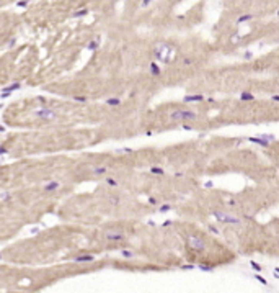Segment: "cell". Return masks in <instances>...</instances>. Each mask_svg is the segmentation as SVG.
Masks as SVG:
<instances>
[{
    "mask_svg": "<svg viewBox=\"0 0 279 293\" xmlns=\"http://www.w3.org/2000/svg\"><path fill=\"white\" fill-rule=\"evenodd\" d=\"M153 54H155V57L162 62H172L173 59L176 57L175 48L168 46V44H157L155 49H153Z\"/></svg>",
    "mask_w": 279,
    "mask_h": 293,
    "instance_id": "cell-1",
    "label": "cell"
},
{
    "mask_svg": "<svg viewBox=\"0 0 279 293\" xmlns=\"http://www.w3.org/2000/svg\"><path fill=\"white\" fill-rule=\"evenodd\" d=\"M172 120H183V121H188V120H196V113L194 111H188V110H176L172 113Z\"/></svg>",
    "mask_w": 279,
    "mask_h": 293,
    "instance_id": "cell-2",
    "label": "cell"
},
{
    "mask_svg": "<svg viewBox=\"0 0 279 293\" xmlns=\"http://www.w3.org/2000/svg\"><path fill=\"white\" fill-rule=\"evenodd\" d=\"M212 216H214L217 221H221V223H229V224H238V223H240V219H237L235 216L227 215V213H222V211H214Z\"/></svg>",
    "mask_w": 279,
    "mask_h": 293,
    "instance_id": "cell-3",
    "label": "cell"
},
{
    "mask_svg": "<svg viewBox=\"0 0 279 293\" xmlns=\"http://www.w3.org/2000/svg\"><path fill=\"white\" fill-rule=\"evenodd\" d=\"M188 246L194 251H203L204 249V241L198 236H188Z\"/></svg>",
    "mask_w": 279,
    "mask_h": 293,
    "instance_id": "cell-4",
    "label": "cell"
},
{
    "mask_svg": "<svg viewBox=\"0 0 279 293\" xmlns=\"http://www.w3.org/2000/svg\"><path fill=\"white\" fill-rule=\"evenodd\" d=\"M36 116L41 118V120H56L57 113L54 110H49V108H41V110L36 111Z\"/></svg>",
    "mask_w": 279,
    "mask_h": 293,
    "instance_id": "cell-5",
    "label": "cell"
},
{
    "mask_svg": "<svg viewBox=\"0 0 279 293\" xmlns=\"http://www.w3.org/2000/svg\"><path fill=\"white\" fill-rule=\"evenodd\" d=\"M104 236H106L108 241H123L124 239L123 231H108Z\"/></svg>",
    "mask_w": 279,
    "mask_h": 293,
    "instance_id": "cell-6",
    "label": "cell"
},
{
    "mask_svg": "<svg viewBox=\"0 0 279 293\" xmlns=\"http://www.w3.org/2000/svg\"><path fill=\"white\" fill-rule=\"evenodd\" d=\"M248 141H252V142H255V144H258V146H263V148H268V146H269V142L263 141V138H250Z\"/></svg>",
    "mask_w": 279,
    "mask_h": 293,
    "instance_id": "cell-7",
    "label": "cell"
},
{
    "mask_svg": "<svg viewBox=\"0 0 279 293\" xmlns=\"http://www.w3.org/2000/svg\"><path fill=\"white\" fill-rule=\"evenodd\" d=\"M204 97L203 95H186L184 97V102H203Z\"/></svg>",
    "mask_w": 279,
    "mask_h": 293,
    "instance_id": "cell-8",
    "label": "cell"
},
{
    "mask_svg": "<svg viewBox=\"0 0 279 293\" xmlns=\"http://www.w3.org/2000/svg\"><path fill=\"white\" fill-rule=\"evenodd\" d=\"M95 260V257L93 256H78V257H75V262H93Z\"/></svg>",
    "mask_w": 279,
    "mask_h": 293,
    "instance_id": "cell-9",
    "label": "cell"
},
{
    "mask_svg": "<svg viewBox=\"0 0 279 293\" xmlns=\"http://www.w3.org/2000/svg\"><path fill=\"white\" fill-rule=\"evenodd\" d=\"M59 188V182H49L44 185V192H54Z\"/></svg>",
    "mask_w": 279,
    "mask_h": 293,
    "instance_id": "cell-10",
    "label": "cell"
},
{
    "mask_svg": "<svg viewBox=\"0 0 279 293\" xmlns=\"http://www.w3.org/2000/svg\"><path fill=\"white\" fill-rule=\"evenodd\" d=\"M18 89H21V85H20V84H12V85L5 87V90H3V92H10V93H12L13 90H18Z\"/></svg>",
    "mask_w": 279,
    "mask_h": 293,
    "instance_id": "cell-11",
    "label": "cell"
},
{
    "mask_svg": "<svg viewBox=\"0 0 279 293\" xmlns=\"http://www.w3.org/2000/svg\"><path fill=\"white\" fill-rule=\"evenodd\" d=\"M252 18H253V15H250V13H248V15H243V16H240V18L237 20V23H245V22H250V20H252Z\"/></svg>",
    "mask_w": 279,
    "mask_h": 293,
    "instance_id": "cell-12",
    "label": "cell"
},
{
    "mask_svg": "<svg viewBox=\"0 0 279 293\" xmlns=\"http://www.w3.org/2000/svg\"><path fill=\"white\" fill-rule=\"evenodd\" d=\"M87 13H88V10H87V8H80L78 12L74 13V16H75V18H78V16H85Z\"/></svg>",
    "mask_w": 279,
    "mask_h": 293,
    "instance_id": "cell-13",
    "label": "cell"
},
{
    "mask_svg": "<svg viewBox=\"0 0 279 293\" xmlns=\"http://www.w3.org/2000/svg\"><path fill=\"white\" fill-rule=\"evenodd\" d=\"M108 105H111V107H116V105H119L121 103V100L119 98H108Z\"/></svg>",
    "mask_w": 279,
    "mask_h": 293,
    "instance_id": "cell-14",
    "label": "cell"
},
{
    "mask_svg": "<svg viewBox=\"0 0 279 293\" xmlns=\"http://www.w3.org/2000/svg\"><path fill=\"white\" fill-rule=\"evenodd\" d=\"M255 97L252 95V93H246V92H243L242 95H240V100H253Z\"/></svg>",
    "mask_w": 279,
    "mask_h": 293,
    "instance_id": "cell-15",
    "label": "cell"
},
{
    "mask_svg": "<svg viewBox=\"0 0 279 293\" xmlns=\"http://www.w3.org/2000/svg\"><path fill=\"white\" fill-rule=\"evenodd\" d=\"M150 69H152L153 75H158L160 74V69H158V66H157L155 62H152V64H150Z\"/></svg>",
    "mask_w": 279,
    "mask_h": 293,
    "instance_id": "cell-16",
    "label": "cell"
},
{
    "mask_svg": "<svg viewBox=\"0 0 279 293\" xmlns=\"http://www.w3.org/2000/svg\"><path fill=\"white\" fill-rule=\"evenodd\" d=\"M150 172L152 174H157V175H163V169H160V167H152Z\"/></svg>",
    "mask_w": 279,
    "mask_h": 293,
    "instance_id": "cell-17",
    "label": "cell"
},
{
    "mask_svg": "<svg viewBox=\"0 0 279 293\" xmlns=\"http://www.w3.org/2000/svg\"><path fill=\"white\" fill-rule=\"evenodd\" d=\"M93 172H95L96 175H100V174H104V172H106V167H96Z\"/></svg>",
    "mask_w": 279,
    "mask_h": 293,
    "instance_id": "cell-18",
    "label": "cell"
},
{
    "mask_svg": "<svg viewBox=\"0 0 279 293\" xmlns=\"http://www.w3.org/2000/svg\"><path fill=\"white\" fill-rule=\"evenodd\" d=\"M121 254H123V257H126V259H132V257H134V254L129 252V251H123Z\"/></svg>",
    "mask_w": 279,
    "mask_h": 293,
    "instance_id": "cell-19",
    "label": "cell"
},
{
    "mask_svg": "<svg viewBox=\"0 0 279 293\" xmlns=\"http://www.w3.org/2000/svg\"><path fill=\"white\" fill-rule=\"evenodd\" d=\"M106 183H108V185H111V187H116V185H118L116 180H114V179H110V177L106 179Z\"/></svg>",
    "mask_w": 279,
    "mask_h": 293,
    "instance_id": "cell-20",
    "label": "cell"
},
{
    "mask_svg": "<svg viewBox=\"0 0 279 293\" xmlns=\"http://www.w3.org/2000/svg\"><path fill=\"white\" fill-rule=\"evenodd\" d=\"M170 210H172V207H170V205H163V207H160V211H162V213L170 211Z\"/></svg>",
    "mask_w": 279,
    "mask_h": 293,
    "instance_id": "cell-21",
    "label": "cell"
},
{
    "mask_svg": "<svg viewBox=\"0 0 279 293\" xmlns=\"http://www.w3.org/2000/svg\"><path fill=\"white\" fill-rule=\"evenodd\" d=\"M250 265H252V267H253V268H255V270H256V272H260V270H261V267L258 265L256 262H253V260H252V262H250Z\"/></svg>",
    "mask_w": 279,
    "mask_h": 293,
    "instance_id": "cell-22",
    "label": "cell"
},
{
    "mask_svg": "<svg viewBox=\"0 0 279 293\" xmlns=\"http://www.w3.org/2000/svg\"><path fill=\"white\" fill-rule=\"evenodd\" d=\"M95 48H98V43H96V41H92V43L88 44V49H95Z\"/></svg>",
    "mask_w": 279,
    "mask_h": 293,
    "instance_id": "cell-23",
    "label": "cell"
},
{
    "mask_svg": "<svg viewBox=\"0 0 279 293\" xmlns=\"http://www.w3.org/2000/svg\"><path fill=\"white\" fill-rule=\"evenodd\" d=\"M199 268H201V270H206V272H211L212 270V267H209V265H199Z\"/></svg>",
    "mask_w": 279,
    "mask_h": 293,
    "instance_id": "cell-24",
    "label": "cell"
},
{
    "mask_svg": "<svg viewBox=\"0 0 279 293\" xmlns=\"http://www.w3.org/2000/svg\"><path fill=\"white\" fill-rule=\"evenodd\" d=\"M16 5H18V7H26V5H28V0H20Z\"/></svg>",
    "mask_w": 279,
    "mask_h": 293,
    "instance_id": "cell-25",
    "label": "cell"
},
{
    "mask_svg": "<svg viewBox=\"0 0 279 293\" xmlns=\"http://www.w3.org/2000/svg\"><path fill=\"white\" fill-rule=\"evenodd\" d=\"M181 268H183V270H191V268H194V265H191V264H188V265H183Z\"/></svg>",
    "mask_w": 279,
    "mask_h": 293,
    "instance_id": "cell-26",
    "label": "cell"
},
{
    "mask_svg": "<svg viewBox=\"0 0 279 293\" xmlns=\"http://www.w3.org/2000/svg\"><path fill=\"white\" fill-rule=\"evenodd\" d=\"M256 280H260V282H261V283H264V285H268V283H266V280H264V278H263V277H261V275H256Z\"/></svg>",
    "mask_w": 279,
    "mask_h": 293,
    "instance_id": "cell-27",
    "label": "cell"
},
{
    "mask_svg": "<svg viewBox=\"0 0 279 293\" xmlns=\"http://www.w3.org/2000/svg\"><path fill=\"white\" fill-rule=\"evenodd\" d=\"M75 100H77V102H87L85 97H75Z\"/></svg>",
    "mask_w": 279,
    "mask_h": 293,
    "instance_id": "cell-28",
    "label": "cell"
},
{
    "mask_svg": "<svg viewBox=\"0 0 279 293\" xmlns=\"http://www.w3.org/2000/svg\"><path fill=\"white\" fill-rule=\"evenodd\" d=\"M150 2H152V0H144V2H142V7H147Z\"/></svg>",
    "mask_w": 279,
    "mask_h": 293,
    "instance_id": "cell-29",
    "label": "cell"
},
{
    "mask_svg": "<svg viewBox=\"0 0 279 293\" xmlns=\"http://www.w3.org/2000/svg\"><path fill=\"white\" fill-rule=\"evenodd\" d=\"M3 154H7V149L5 148H0V156H3Z\"/></svg>",
    "mask_w": 279,
    "mask_h": 293,
    "instance_id": "cell-30",
    "label": "cell"
},
{
    "mask_svg": "<svg viewBox=\"0 0 279 293\" xmlns=\"http://www.w3.org/2000/svg\"><path fill=\"white\" fill-rule=\"evenodd\" d=\"M209 229H211V231H214V233H215V234H219V231H217V229H215V228H214V226H209Z\"/></svg>",
    "mask_w": 279,
    "mask_h": 293,
    "instance_id": "cell-31",
    "label": "cell"
},
{
    "mask_svg": "<svg viewBox=\"0 0 279 293\" xmlns=\"http://www.w3.org/2000/svg\"><path fill=\"white\" fill-rule=\"evenodd\" d=\"M183 130H193V128H191L189 125H183Z\"/></svg>",
    "mask_w": 279,
    "mask_h": 293,
    "instance_id": "cell-32",
    "label": "cell"
},
{
    "mask_svg": "<svg viewBox=\"0 0 279 293\" xmlns=\"http://www.w3.org/2000/svg\"><path fill=\"white\" fill-rule=\"evenodd\" d=\"M0 131H5V128H3V126H0Z\"/></svg>",
    "mask_w": 279,
    "mask_h": 293,
    "instance_id": "cell-33",
    "label": "cell"
},
{
    "mask_svg": "<svg viewBox=\"0 0 279 293\" xmlns=\"http://www.w3.org/2000/svg\"><path fill=\"white\" fill-rule=\"evenodd\" d=\"M0 259H2V254H0Z\"/></svg>",
    "mask_w": 279,
    "mask_h": 293,
    "instance_id": "cell-34",
    "label": "cell"
}]
</instances>
